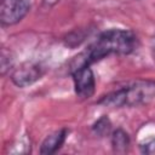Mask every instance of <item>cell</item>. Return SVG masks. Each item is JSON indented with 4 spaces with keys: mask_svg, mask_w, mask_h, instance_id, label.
Instances as JSON below:
<instances>
[{
    "mask_svg": "<svg viewBox=\"0 0 155 155\" xmlns=\"http://www.w3.org/2000/svg\"><path fill=\"white\" fill-rule=\"evenodd\" d=\"M138 47V38L132 30L109 29L98 35V38L80 54H78L69 67V71L91 65L110 54H130Z\"/></svg>",
    "mask_w": 155,
    "mask_h": 155,
    "instance_id": "1",
    "label": "cell"
},
{
    "mask_svg": "<svg viewBox=\"0 0 155 155\" xmlns=\"http://www.w3.org/2000/svg\"><path fill=\"white\" fill-rule=\"evenodd\" d=\"M155 98V81L137 80L103 96L98 104L110 108L138 107Z\"/></svg>",
    "mask_w": 155,
    "mask_h": 155,
    "instance_id": "2",
    "label": "cell"
},
{
    "mask_svg": "<svg viewBox=\"0 0 155 155\" xmlns=\"http://www.w3.org/2000/svg\"><path fill=\"white\" fill-rule=\"evenodd\" d=\"M31 0H1L0 22L2 25H13L29 12Z\"/></svg>",
    "mask_w": 155,
    "mask_h": 155,
    "instance_id": "3",
    "label": "cell"
},
{
    "mask_svg": "<svg viewBox=\"0 0 155 155\" xmlns=\"http://www.w3.org/2000/svg\"><path fill=\"white\" fill-rule=\"evenodd\" d=\"M74 81V90L79 98L88 99L96 91L94 74L90 65H84L70 71Z\"/></svg>",
    "mask_w": 155,
    "mask_h": 155,
    "instance_id": "4",
    "label": "cell"
},
{
    "mask_svg": "<svg viewBox=\"0 0 155 155\" xmlns=\"http://www.w3.org/2000/svg\"><path fill=\"white\" fill-rule=\"evenodd\" d=\"M44 75V69L40 64L27 62L21 64L11 74V80L17 87H28L41 79Z\"/></svg>",
    "mask_w": 155,
    "mask_h": 155,
    "instance_id": "5",
    "label": "cell"
},
{
    "mask_svg": "<svg viewBox=\"0 0 155 155\" xmlns=\"http://www.w3.org/2000/svg\"><path fill=\"white\" fill-rule=\"evenodd\" d=\"M67 136H68V130L67 128H62L59 131H56V132L48 134L44 139V142L41 143L40 154H42V155L54 154L57 150L61 149V147L63 145Z\"/></svg>",
    "mask_w": 155,
    "mask_h": 155,
    "instance_id": "6",
    "label": "cell"
},
{
    "mask_svg": "<svg viewBox=\"0 0 155 155\" xmlns=\"http://www.w3.org/2000/svg\"><path fill=\"white\" fill-rule=\"evenodd\" d=\"M111 145H113L114 151L125 153L130 147V137H128V134L121 128L115 130L111 133Z\"/></svg>",
    "mask_w": 155,
    "mask_h": 155,
    "instance_id": "7",
    "label": "cell"
},
{
    "mask_svg": "<svg viewBox=\"0 0 155 155\" xmlns=\"http://www.w3.org/2000/svg\"><path fill=\"white\" fill-rule=\"evenodd\" d=\"M110 130H111V122H110L109 117L105 116V115H103L102 117H99L93 124V126H92L93 133L97 134V136H99V137H104V136L109 134Z\"/></svg>",
    "mask_w": 155,
    "mask_h": 155,
    "instance_id": "8",
    "label": "cell"
},
{
    "mask_svg": "<svg viewBox=\"0 0 155 155\" xmlns=\"http://www.w3.org/2000/svg\"><path fill=\"white\" fill-rule=\"evenodd\" d=\"M149 148H151V151L155 150V139H153L149 143H145L144 145H142V150L144 153H149Z\"/></svg>",
    "mask_w": 155,
    "mask_h": 155,
    "instance_id": "9",
    "label": "cell"
},
{
    "mask_svg": "<svg viewBox=\"0 0 155 155\" xmlns=\"http://www.w3.org/2000/svg\"><path fill=\"white\" fill-rule=\"evenodd\" d=\"M151 52H153V56H154V59H155V38L151 41Z\"/></svg>",
    "mask_w": 155,
    "mask_h": 155,
    "instance_id": "10",
    "label": "cell"
}]
</instances>
